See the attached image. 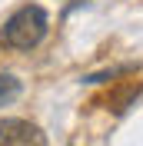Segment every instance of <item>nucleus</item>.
Masks as SVG:
<instances>
[{
	"instance_id": "obj_1",
	"label": "nucleus",
	"mask_w": 143,
	"mask_h": 146,
	"mask_svg": "<svg viewBox=\"0 0 143 146\" xmlns=\"http://www.w3.org/2000/svg\"><path fill=\"white\" fill-rule=\"evenodd\" d=\"M47 30H50V13H47L40 3H27L20 7L13 17L3 23V43L13 46V50H33V46L43 43Z\"/></svg>"
},
{
	"instance_id": "obj_2",
	"label": "nucleus",
	"mask_w": 143,
	"mask_h": 146,
	"mask_svg": "<svg viewBox=\"0 0 143 146\" xmlns=\"http://www.w3.org/2000/svg\"><path fill=\"white\" fill-rule=\"evenodd\" d=\"M0 146H47V139L37 123L20 116H3L0 119Z\"/></svg>"
},
{
	"instance_id": "obj_3",
	"label": "nucleus",
	"mask_w": 143,
	"mask_h": 146,
	"mask_svg": "<svg viewBox=\"0 0 143 146\" xmlns=\"http://www.w3.org/2000/svg\"><path fill=\"white\" fill-rule=\"evenodd\" d=\"M20 90H23V83L13 73H0V106H10L20 96Z\"/></svg>"
},
{
	"instance_id": "obj_4",
	"label": "nucleus",
	"mask_w": 143,
	"mask_h": 146,
	"mask_svg": "<svg viewBox=\"0 0 143 146\" xmlns=\"http://www.w3.org/2000/svg\"><path fill=\"white\" fill-rule=\"evenodd\" d=\"M126 70V66H123ZM123 70H103V73H90V76H83L87 83H103V80H113L116 73H123Z\"/></svg>"
}]
</instances>
